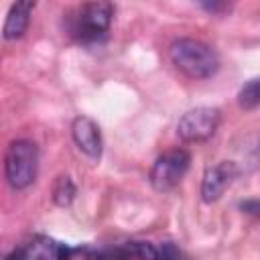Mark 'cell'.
I'll use <instances>...</instances> for the list:
<instances>
[{"label": "cell", "instance_id": "obj_12", "mask_svg": "<svg viewBox=\"0 0 260 260\" xmlns=\"http://www.w3.org/2000/svg\"><path fill=\"white\" fill-rule=\"evenodd\" d=\"M158 260H183V254L173 242H165L158 248Z\"/></svg>", "mask_w": 260, "mask_h": 260}, {"label": "cell", "instance_id": "obj_1", "mask_svg": "<svg viewBox=\"0 0 260 260\" xmlns=\"http://www.w3.org/2000/svg\"><path fill=\"white\" fill-rule=\"evenodd\" d=\"M169 59L183 75L191 79H207L217 73L219 57L217 53L197 39H177L169 47Z\"/></svg>", "mask_w": 260, "mask_h": 260}, {"label": "cell", "instance_id": "obj_4", "mask_svg": "<svg viewBox=\"0 0 260 260\" xmlns=\"http://www.w3.org/2000/svg\"><path fill=\"white\" fill-rule=\"evenodd\" d=\"M189 165H191V154L185 148H171L162 152L150 169V185L156 191L175 189L187 175Z\"/></svg>", "mask_w": 260, "mask_h": 260}, {"label": "cell", "instance_id": "obj_9", "mask_svg": "<svg viewBox=\"0 0 260 260\" xmlns=\"http://www.w3.org/2000/svg\"><path fill=\"white\" fill-rule=\"evenodd\" d=\"M61 246L63 244L53 242L49 238H37L24 248V252H26L28 260H59L61 258Z\"/></svg>", "mask_w": 260, "mask_h": 260}, {"label": "cell", "instance_id": "obj_14", "mask_svg": "<svg viewBox=\"0 0 260 260\" xmlns=\"http://www.w3.org/2000/svg\"><path fill=\"white\" fill-rule=\"evenodd\" d=\"M4 260H28V256H26V252H24V248H18V250H14V252H10Z\"/></svg>", "mask_w": 260, "mask_h": 260}, {"label": "cell", "instance_id": "obj_3", "mask_svg": "<svg viewBox=\"0 0 260 260\" xmlns=\"http://www.w3.org/2000/svg\"><path fill=\"white\" fill-rule=\"evenodd\" d=\"M112 16H114V6L110 2H89L83 4L77 10V16L73 18L71 24V32L79 39V41H98L102 39L110 24H112Z\"/></svg>", "mask_w": 260, "mask_h": 260}, {"label": "cell", "instance_id": "obj_11", "mask_svg": "<svg viewBox=\"0 0 260 260\" xmlns=\"http://www.w3.org/2000/svg\"><path fill=\"white\" fill-rule=\"evenodd\" d=\"M75 197V185L71 181V177L67 175H61L57 177L55 185H53V201L59 205V207H67Z\"/></svg>", "mask_w": 260, "mask_h": 260}, {"label": "cell", "instance_id": "obj_13", "mask_svg": "<svg viewBox=\"0 0 260 260\" xmlns=\"http://www.w3.org/2000/svg\"><path fill=\"white\" fill-rule=\"evenodd\" d=\"M240 209L256 219H260V199H246L240 203Z\"/></svg>", "mask_w": 260, "mask_h": 260}, {"label": "cell", "instance_id": "obj_8", "mask_svg": "<svg viewBox=\"0 0 260 260\" xmlns=\"http://www.w3.org/2000/svg\"><path fill=\"white\" fill-rule=\"evenodd\" d=\"M32 8H35V2H16L10 6V10L6 14L4 28H2V37L6 41H12V39H18L24 35V30L28 28V22H30Z\"/></svg>", "mask_w": 260, "mask_h": 260}, {"label": "cell", "instance_id": "obj_6", "mask_svg": "<svg viewBox=\"0 0 260 260\" xmlns=\"http://www.w3.org/2000/svg\"><path fill=\"white\" fill-rule=\"evenodd\" d=\"M236 175H238V167L232 160H219L217 165L209 167L201 179V199L205 203L217 201L225 193V189L232 185Z\"/></svg>", "mask_w": 260, "mask_h": 260}, {"label": "cell", "instance_id": "obj_5", "mask_svg": "<svg viewBox=\"0 0 260 260\" xmlns=\"http://www.w3.org/2000/svg\"><path fill=\"white\" fill-rule=\"evenodd\" d=\"M221 122V112L211 106L187 110L177 122V134L183 142H203L211 138Z\"/></svg>", "mask_w": 260, "mask_h": 260}, {"label": "cell", "instance_id": "obj_2", "mask_svg": "<svg viewBox=\"0 0 260 260\" xmlns=\"http://www.w3.org/2000/svg\"><path fill=\"white\" fill-rule=\"evenodd\" d=\"M39 171V150L30 140L10 142L4 158V175L12 189L20 191L35 183Z\"/></svg>", "mask_w": 260, "mask_h": 260}, {"label": "cell", "instance_id": "obj_10", "mask_svg": "<svg viewBox=\"0 0 260 260\" xmlns=\"http://www.w3.org/2000/svg\"><path fill=\"white\" fill-rule=\"evenodd\" d=\"M238 106L242 110L260 108V77L246 81L238 91Z\"/></svg>", "mask_w": 260, "mask_h": 260}, {"label": "cell", "instance_id": "obj_7", "mask_svg": "<svg viewBox=\"0 0 260 260\" xmlns=\"http://www.w3.org/2000/svg\"><path fill=\"white\" fill-rule=\"evenodd\" d=\"M71 136L75 146L89 158H100L102 156V132L100 126L87 118V116H77L71 122Z\"/></svg>", "mask_w": 260, "mask_h": 260}]
</instances>
